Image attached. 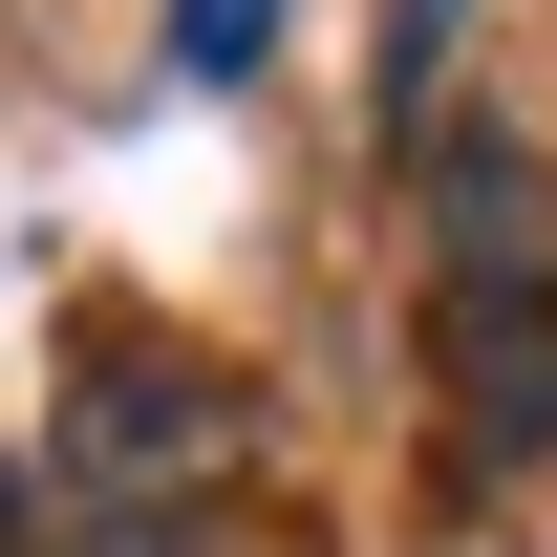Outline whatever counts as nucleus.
<instances>
[{"label": "nucleus", "instance_id": "nucleus-4", "mask_svg": "<svg viewBox=\"0 0 557 557\" xmlns=\"http://www.w3.org/2000/svg\"><path fill=\"white\" fill-rule=\"evenodd\" d=\"M86 557H194V536H86Z\"/></svg>", "mask_w": 557, "mask_h": 557}, {"label": "nucleus", "instance_id": "nucleus-3", "mask_svg": "<svg viewBox=\"0 0 557 557\" xmlns=\"http://www.w3.org/2000/svg\"><path fill=\"white\" fill-rule=\"evenodd\" d=\"M172 65H194V86H258L278 65V0H172Z\"/></svg>", "mask_w": 557, "mask_h": 557}, {"label": "nucleus", "instance_id": "nucleus-5", "mask_svg": "<svg viewBox=\"0 0 557 557\" xmlns=\"http://www.w3.org/2000/svg\"><path fill=\"white\" fill-rule=\"evenodd\" d=\"M0 557H22V472H0Z\"/></svg>", "mask_w": 557, "mask_h": 557}, {"label": "nucleus", "instance_id": "nucleus-2", "mask_svg": "<svg viewBox=\"0 0 557 557\" xmlns=\"http://www.w3.org/2000/svg\"><path fill=\"white\" fill-rule=\"evenodd\" d=\"M429 386H450V472H557V258L429 278Z\"/></svg>", "mask_w": 557, "mask_h": 557}, {"label": "nucleus", "instance_id": "nucleus-1", "mask_svg": "<svg viewBox=\"0 0 557 557\" xmlns=\"http://www.w3.org/2000/svg\"><path fill=\"white\" fill-rule=\"evenodd\" d=\"M236 450H258L236 364L150 344V322H86V364H65V472L108 493V536H172V493H214Z\"/></svg>", "mask_w": 557, "mask_h": 557}]
</instances>
